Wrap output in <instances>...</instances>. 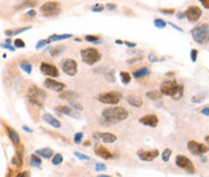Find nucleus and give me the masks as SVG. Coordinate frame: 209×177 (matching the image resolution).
I'll return each mask as SVG.
<instances>
[{
  "mask_svg": "<svg viewBox=\"0 0 209 177\" xmlns=\"http://www.w3.org/2000/svg\"><path fill=\"white\" fill-rule=\"evenodd\" d=\"M161 96H162L161 92H159V91H156V90H152V91L146 92V97L150 98V100H159Z\"/></svg>",
  "mask_w": 209,
  "mask_h": 177,
  "instance_id": "nucleus-31",
  "label": "nucleus"
},
{
  "mask_svg": "<svg viewBox=\"0 0 209 177\" xmlns=\"http://www.w3.org/2000/svg\"><path fill=\"white\" fill-rule=\"evenodd\" d=\"M140 59H143V56H139V57H137V58L131 59V61H128V63H133V62H135V61H140Z\"/></svg>",
  "mask_w": 209,
  "mask_h": 177,
  "instance_id": "nucleus-56",
  "label": "nucleus"
},
{
  "mask_svg": "<svg viewBox=\"0 0 209 177\" xmlns=\"http://www.w3.org/2000/svg\"><path fill=\"white\" fill-rule=\"evenodd\" d=\"M35 154L39 155V157L45 158V159H50V158L53 157V151L50 149V148H42V149H38L35 152Z\"/></svg>",
  "mask_w": 209,
  "mask_h": 177,
  "instance_id": "nucleus-21",
  "label": "nucleus"
},
{
  "mask_svg": "<svg viewBox=\"0 0 209 177\" xmlns=\"http://www.w3.org/2000/svg\"><path fill=\"white\" fill-rule=\"evenodd\" d=\"M127 102H128L131 106L137 107V108H139V107L143 106V100L140 97H138V96H129V97H127Z\"/></svg>",
  "mask_w": 209,
  "mask_h": 177,
  "instance_id": "nucleus-24",
  "label": "nucleus"
},
{
  "mask_svg": "<svg viewBox=\"0 0 209 177\" xmlns=\"http://www.w3.org/2000/svg\"><path fill=\"white\" fill-rule=\"evenodd\" d=\"M75 157H77V158H79V159H81V160L90 161V157H87V155H85V154H82V153L75 152Z\"/></svg>",
  "mask_w": 209,
  "mask_h": 177,
  "instance_id": "nucleus-41",
  "label": "nucleus"
},
{
  "mask_svg": "<svg viewBox=\"0 0 209 177\" xmlns=\"http://www.w3.org/2000/svg\"><path fill=\"white\" fill-rule=\"evenodd\" d=\"M42 119H44V120H45L47 124H50L51 126L57 127V129H59V127H60V121H59L57 118L52 117L51 114H44V115H42Z\"/></svg>",
  "mask_w": 209,
  "mask_h": 177,
  "instance_id": "nucleus-19",
  "label": "nucleus"
},
{
  "mask_svg": "<svg viewBox=\"0 0 209 177\" xmlns=\"http://www.w3.org/2000/svg\"><path fill=\"white\" fill-rule=\"evenodd\" d=\"M187 149L190 151L191 154L198 155V157L208 152V147H207V146L198 143V142H196V141H189V142H187Z\"/></svg>",
  "mask_w": 209,
  "mask_h": 177,
  "instance_id": "nucleus-10",
  "label": "nucleus"
},
{
  "mask_svg": "<svg viewBox=\"0 0 209 177\" xmlns=\"http://www.w3.org/2000/svg\"><path fill=\"white\" fill-rule=\"evenodd\" d=\"M27 16H28V17H34V16H36V11H35V10H29V11L27 12Z\"/></svg>",
  "mask_w": 209,
  "mask_h": 177,
  "instance_id": "nucleus-52",
  "label": "nucleus"
},
{
  "mask_svg": "<svg viewBox=\"0 0 209 177\" xmlns=\"http://www.w3.org/2000/svg\"><path fill=\"white\" fill-rule=\"evenodd\" d=\"M22 129H23L24 131H27V132H32V130H30L29 127H27V126H22Z\"/></svg>",
  "mask_w": 209,
  "mask_h": 177,
  "instance_id": "nucleus-58",
  "label": "nucleus"
},
{
  "mask_svg": "<svg viewBox=\"0 0 209 177\" xmlns=\"http://www.w3.org/2000/svg\"><path fill=\"white\" fill-rule=\"evenodd\" d=\"M201 16H202V10L198 8V6H195V5L189 6L187 10L185 11V17H186L190 22H196V21H198Z\"/></svg>",
  "mask_w": 209,
  "mask_h": 177,
  "instance_id": "nucleus-11",
  "label": "nucleus"
},
{
  "mask_svg": "<svg viewBox=\"0 0 209 177\" xmlns=\"http://www.w3.org/2000/svg\"><path fill=\"white\" fill-rule=\"evenodd\" d=\"M94 153L98 157L103 158V159H112V154L109 152L105 147H103V146H96L94 147Z\"/></svg>",
  "mask_w": 209,
  "mask_h": 177,
  "instance_id": "nucleus-18",
  "label": "nucleus"
},
{
  "mask_svg": "<svg viewBox=\"0 0 209 177\" xmlns=\"http://www.w3.org/2000/svg\"><path fill=\"white\" fill-rule=\"evenodd\" d=\"M60 69L67 75L74 76L77 73V63H76L75 59L73 58H64L60 63Z\"/></svg>",
  "mask_w": 209,
  "mask_h": 177,
  "instance_id": "nucleus-8",
  "label": "nucleus"
},
{
  "mask_svg": "<svg viewBox=\"0 0 209 177\" xmlns=\"http://www.w3.org/2000/svg\"><path fill=\"white\" fill-rule=\"evenodd\" d=\"M30 176V174L28 172V171H23V172H21V174H18L16 177H29Z\"/></svg>",
  "mask_w": 209,
  "mask_h": 177,
  "instance_id": "nucleus-51",
  "label": "nucleus"
},
{
  "mask_svg": "<svg viewBox=\"0 0 209 177\" xmlns=\"http://www.w3.org/2000/svg\"><path fill=\"white\" fill-rule=\"evenodd\" d=\"M104 5L103 4H96V5H93L92 8H91V10H92L93 12H102L103 10H104Z\"/></svg>",
  "mask_w": 209,
  "mask_h": 177,
  "instance_id": "nucleus-36",
  "label": "nucleus"
},
{
  "mask_svg": "<svg viewBox=\"0 0 209 177\" xmlns=\"http://www.w3.org/2000/svg\"><path fill=\"white\" fill-rule=\"evenodd\" d=\"M96 170H97V171H104V170H107V166H105L104 164H101V163H99V164L96 165Z\"/></svg>",
  "mask_w": 209,
  "mask_h": 177,
  "instance_id": "nucleus-46",
  "label": "nucleus"
},
{
  "mask_svg": "<svg viewBox=\"0 0 209 177\" xmlns=\"http://www.w3.org/2000/svg\"><path fill=\"white\" fill-rule=\"evenodd\" d=\"M59 98L74 101V100H77V98H79V95H77L75 91H63V92L59 95Z\"/></svg>",
  "mask_w": 209,
  "mask_h": 177,
  "instance_id": "nucleus-20",
  "label": "nucleus"
},
{
  "mask_svg": "<svg viewBox=\"0 0 209 177\" xmlns=\"http://www.w3.org/2000/svg\"><path fill=\"white\" fill-rule=\"evenodd\" d=\"M139 121L142 123L143 125H146V126L150 127H156L159 124V118L155 115V114H148V115H144L139 119Z\"/></svg>",
  "mask_w": 209,
  "mask_h": 177,
  "instance_id": "nucleus-16",
  "label": "nucleus"
},
{
  "mask_svg": "<svg viewBox=\"0 0 209 177\" xmlns=\"http://www.w3.org/2000/svg\"><path fill=\"white\" fill-rule=\"evenodd\" d=\"M170 155H172V151L167 148V149H165L163 153H162V160L163 161H168L169 160V158H170Z\"/></svg>",
  "mask_w": 209,
  "mask_h": 177,
  "instance_id": "nucleus-35",
  "label": "nucleus"
},
{
  "mask_svg": "<svg viewBox=\"0 0 209 177\" xmlns=\"http://www.w3.org/2000/svg\"><path fill=\"white\" fill-rule=\"evenodd\" d=\"M125 44L128 46V47H135L137 46V44H134V42H129V41H125Z\"/></svg>",
  "mask_w": 209,
  "mask_h": 177,
  "instance_id": "nucleus-54",
  "label": "nucleus"
},
{
  "mask_svg": "<svg viewBox=\"0 0 209 177\" xmlns=\"http://www.w3.org/2000/svg\"><path fill=\"white\" fill-rule=\"evenodd\" d=\"M30 164H32V166H34V168H39V166H41V159L36 154H33L30 157Z\"/></svg>",
  "mask_w": 209,
  "mask_h": 177,
  "instance_id": "nucleus-29",
  "label": "nucleus"
},
{
  "mask_svg": "<svg viewBox=\"0 0 209 177\" xmlns=\"http://www.w3.org/2000/svg\"><path fill=\"white\" fill-rule=\"evenodd\" d=\"M93 137L96 140H101L104 143H114L117 141L116 135L114 134H110V132H94Z\"/></svg>",
  "mask_w": 209,
  "mask_h": 177,
  "instance_id": "nucleus-14",
  "label": "nucleus"
},
{
  "mask_svg": "<svg viewBox=\"0 0 209 177\" xmlns=\"http://www.w3.org/2000/svg\"><path fill=\"white\" fill-rule=\"evenodd\" d=\"M122 95L117 91H110V92H103L97 96V100L104 104H117L121 101Z\"/></svg>",
  "mask_w": 209,
  "mask_h": 177,
  "instance_id": "nucleus-6",
  "label": "nucleus"
},
{
  "mask_svg": "<svg viewBox=\"0 0 209 177\" xmlns=\"http://www.w3.org/2000/svg\"><path fill=\"white\" fill-rule=\"evenodd\" d=\"M19 68L23 69L25 73H28V74H30V73H32V69H33L30 62H28V61H22V62L19 63Z\"/></svg>",
  "mask_w": 209,
  "mask_h": 177,
  "instance_id": "nucleus-26",
  "label": "nucleus"
},
{
  "mask_svg": "<svg viewBox=\"0 0 209 177\" xmlns=\"http://www.w3.org/2000/svg\"><path fill=\"white\" fill-rule=\"evenodd\" d=\"M46 44H47V41H46V40H40V41L36 44V46H35V47H36V50H40V49H41V47H44Z\"/></svg>",
  "mask_w": 209,
  "mask_h": 177,
  "instance_id": "nucleus-44",
  "label": "nucleus"
},
{
  "mask_svg": "<svg viewBox=\"0 0 209 177\" xmlns=\"http://www.w3.org/2000/svg\"><path fill=\"white\" fill-rule=\"evenodd\" d=\"M159 151L157 149H152V151H139L138 152V157H139V159L143 161H152L155 158H157L159 157Z\"/></svg>",
  "mask_w": 209,
  "mask_h": 177,
  "instance_id": "nucleus-15",
  "label": "nucleus"
},
{
  "mask_svg": "<svg viewBox=\"0 0 209 177\" xmlns=\"http://www.w3.org/2000/svg\"><path fill=\"white\" fill-rule=\"evenodd\" d=\"M191 35H192L193 40L197 44H204L208 41L209 38V25L208 23L204 25H200L197 27H195L191 30Z\"/></svg>",
  "mask_w": 209,
  "mask_h": 177,
  "instance_id": "nucleus-4",
  "label": "nucleus"
},
{
  "mask_svg": "<svg viewBox=\"0 0 209 177\" xmlns=\"http://www.w3.org/2000/svg\"><path fill=\"white\" fill-rule=\"evenodd\" d=\"M62 161H63L62 154H56V155L52 157V164L53 165H59V164H62Z\"/></svg>",
  "mask_w": 209,
  "mask_h": 177,
  "instance_id": "nucleus-34",
  "label": "nucleus"
},
{
  "mask_svg": "<svg viewBox=\"0 0 209 177\" xmlns=\"http://www.w3.org/2000/svg\"><path fill=\"white\" fill-rule=\"evenodd\" d=\"M202 113L206 115V117H208L209 115V109H208V107H204L203 109H202Z\"/></svg>",
  "mask_w": 209,
  "mask_h": 177,
  "instance_id": "nucleus-53",
  "label": "nucleus"
},
{
  "mask_svg": "<svg viewBox=\"0 0 209 177\" xmlns=\"http://www.w3.org/2000/svg\"><path fill=\"white\" fill-rule=\"evenodd\" d=\"M102 115L109 124H117L128 118V112L123 107H111L105 108L102 112Z\"/></svg>",
  "mask_w": 209,
  "mask_h": 177,
  "instance_id": "nucleus-1",
  "label": "nucleus"
},
{
  "mask_svg": "<svg viewBox=\"0 0 209 177\" xmlns=\"http://www.w3.org/2000/svg\"><path fill=\"white\" fill-rule=\"evenodd\" d=\"M120 78H121L122 84L127 85L131 83V74L127 73V72H121V73H120Z\"/></svg>",
  "mask_w": 209,
  "mask_h": 177,
  "instance_id": "nucleus-30",
  "label": "nucleus"
},
{
  "mask_svg": "<svg viewBox=\"0 0 209 177\" xmlns=\"http://www.w3.org/2000/svg\"><path fill=\"white\" fill-rule=\"evenodd\" d=\"M85 40L88 42H94V44H99L101 41V39L98 38V36H96V35H86L85 36Z\"/></svg>",
  "mask_w": 209,
  "mask_h": 177,
  "instance_id": "nucleus-32",
  "label": "nucleus"
},
{
  "mask_svg": "<svg viewBox=\"0 0 209 177\" xmlns=\"http://www.w3.org/2000/svg\"><path fill=\"white\" fill-rule=\"evenodd\" d=\"M40 11L45 16H55L60 12V4L58 1H46L40 6Z\"/></svg>",
  "mask_w": 209,
  "mask_h": 177,
  "instance_id": "nucleus-7",
  "label": "nucleus"
},
{
  "mask_svg": "<svg viewBox=\"0 0 209 177\" xmlns=\"http://www.w3.org/2000/svg\"><path fill=\"white\" fill-rule=\"evenodd\" d=\"M32 27H23V28H18V29H15V30H6L5 34L8 35V36H12V35H17V34L22 33V32H25V30H28V29H30Z\"/></svg>",
  "mask_w": 209,
  "mask_h": 177,
  "instance_id": "nucleus-27",
  "label": "nucleus"
},
{
  "mask_svg": "<svg viewBox=\"0 0 209 177\" xmlns=\"http://www.w3.org/2000/svg\"><path fill=\"white\" fill-rule=\"evenodd\" d=\"M44 85H45L46 89H50L51 91H55V92H60V91H63L65 89V84L56 81L53 79H46L44 81Z\"/></svg>",
  "mask_w": 209,
  "mask_h": 177,
  "instance_id": "nucleus-13",
  "label": "nucleus"
},
{
  "mask_svg": "<svg viewBox=\"0 0 209 177\" xmlns=\"http://www.w3.org/2000/svg\"><path fill=\"white\" fill-rule=\"evenodd\" d=\"M105 8H108V10H111V11H114V10H116L117 6L115 5V4H107V6Z\"/></svg>",
  "mask_w": 209,
  "mask_h": 177,
  "instance_id": "nucleus-50",
  "label": "nucleus"
},
{
  "mask_svg": "<svg viewBox=\"0 0 209 177\" xmlns=\"http://www.w3.org/2000/svg\"><path fill=\"white\" fill-rule=\"evenodd\" d=\"M25 46V44H24V41L22 40V39H16L15 40V49H23Z\"/></svg>",
  "mask_w": 209,
  "mask_h": 177,
  "instance_id": "nucleus-37",
  "label": "nucleus"
},
{
  "mask_svg": "<svg viewBox=\"0 0 209 177\" xmlns=\"http://www.w3.org/2000/svg\"><path fill=\"white\" fill-rule=\"evenodd\" d=\"M40 70H41L42 74L50 76V78H57L59 75V70L57 69V67L53 66V64H50V63H46V62L41 63Z\"/></svg>",
  "mask_w": 209,
  "mask_h": 177,
  "instance_id": "nucleus-12",
  "label": "nucleus"
},
{
  "mask_svg": "<svg viewBox=\"0 0 209 177\" xmlns=\"http://www.w3.org/2000/svg\"><path fill=\"white\" fill-rule=\"evenodd\" d=\"M99 177H111V176H107V175H101Z\"/></svg>",
  "mask_w": 209,
  "mask_h": 177,
  "instance_id": "nucleus-60",
  "label": "nucleus"
},
{
  "mask_svg": "<svg viewBox=\"0 0 209 177\" xmlns=\"http://www.w3.org/2000/svg\"><path fill=\"white\" fill-rule=\"evenodd\" d=\"M56 112L58 113L59 115H60V114H64V115H69V117L75 118V119L80 118V114L76 113L75 110L73 109V108H70L69 106H60V107H57V108H56Z\"/></svg>",
  "mask_w": 209,
  "mask_h": 177,
  "instance_id": "nucleus-17",
  "label": "nucleus"
},
{
  "mask_svg": "<svg viewBox=\"0 0 209 177\" xmlns=\"http://www.w3.org/2000/svg\"><path fill=\"white\" fill-rule=\"evenodd\" d=\"M82 137H84V134H82V132H77L75 135V137H74V142H75L76 144H79L82 141Z\"/></svg>",
  "mask_w": 209,
  "mask_h": 177,
  "instance_id": "nucleus-40",
  "label": "nucleus"
},
{
  "mask_svg": "<svg viewBox=\"0 0 209 177\" xmlns=\"http://www.w3.org/2000/svg\"><path fill=\"white\" fill-rule=\"evenodd\" d=\"M198 1H201V4L204 6V8H209V0H198Z\"/></svg>",
  "mask_w": 209,
  "mask_h": 177,
  "instance_id": "nucleus-49",
  "label": "nucleus"
},
{
  "mask_svg": "<svg viewBox=\"0 0 209 177\" xmlns=\"http://www.w3.org/2000/svg\"><path fill=\"white\" fill-rule=\"evenodd\" d=\"M175 164L178 168L185 170V171H187L190 174L195 172V166H193L192 161L190 160L189 158L184 157V155H178L175 158Z\"/></svg>",
  "mask_w": 209,
  "mask_h": 177,
  "instance_id": "nucleus-9",
  "label": "nucleus"
},
{
  "mask_svg": "<svg viewBox=\"0 0 209 177\" xmlns=\"http://www.w3.org/2000/svg\"><path fill=\"white\" fill-rule=\"evenodd\" d=\"M65 50V46H57V47H53V49H51L50 50V53L53 56V57H57L59 56L60 53H63Z\"/></svg>",
  "mask_w": 209,
  "mask_h": 177,
  "instance_id": "nucleus-28",
  "label": "nucleus"
},
{
  "mask_svg": "<svg viewBox=\"0 0 209 177\" xmlns=\"http://www.w3.org/2000/svg\"><path fill=\"white\" fill-rule=\"evenodd\" d=\"M11 163L15 165V166H22V159H21V157H15Z\"/></svg>",
  "mask_w": 209,
  "mask_h": 177,
  "instance_id": "nucleus-38",
  "label": "nucleus"
},
{
  "mask_svg": "<svg viewBox=\"0 0 209 177\" xmlns=\"http://www.w3.org/2000/svg\"><path fill=\"white\" fill-rule=\"evenodd\" d=\"M154 25H155V27L162 29V28H166L167 23H166V21H163V19H161V18H156V19H154Z\"/></svg>",
  "mask_w": 209,
  "mask_h": 177,
  "instance_id": "nucleus-33",
  "label": "nucleus"
},
{
  "mask_svg": "<svg viewBox=\"0 0 209 177\" xmlns=\"http://www.w3.org/2000/svg\"><path fill=\"white\" fill-rule=\"evenodd\" d=\"M197 55H198V51L196 50V49H192V50H191V61H192V62H196Z\"/></svg>",
  "mask_w": 209,
  "mask_h": 177,
  "instance_id": "nucleus-43",
  "label": "nucleus"
},
{
  "mask_svg": "<svg viewBox=\"0 0 209 177\" xmlns=\"http://www.w3.org/2000/svg\"><path fill=\"white\" fill-rule=\"evenodd\" d=\"M69 104H70L71 107H74V109L82 110V106H81L80 103H77V102H75V101H69Z\"/></svg>",
  "mask_w": 209,
  "mask_h": 177,
  "instance_id": "nucleus-39",
  "label": "nucleus"
},
{
  "mask_svg": "<svg viewBox=\"0 0 209 177\" xmlns=\"http://www.w3.org/2000/svg\"><path fill=\"white\" fill-rule=\"evenodd\" d=\"M8 134L10 136V138H11V141L13 142L15 144H18L21 142V138H19V135L17 134L16 131L13 130V129H11V127H8Z\"/></svg>",
  "mask_w": 209,
  "mask_h": 177,
  "instance_id": "nucleus-25",
  "label": "nucleus"
},
{
  "mask_svg": "<svg viewBox=\"0 0 209 177\" xmlns=\"http://www.w3.org/2000/svg\"><path fill=\"white\" fill-rule=\"evenodd\" d=\"M81 53V58L86 64L88 66H93L96 63H98L102 59V53L97 49L94 47H87V49H82L80 51Z\"/></svg>",
  "mask_w": 209,
  "mask_h": 177,
  "instance_id": "nucleus-3",
  "label": "nucleus"
},
{
  "mask_svg": "<svg viewBox=\"0 0 209 177\" xmlns=\"http://www.w3.org/2000/svg\"><path fill=\"white\" fill-rule=\"evenodd\" d=\"M1 47H5V49H8V50H10V51L16 50V49H15V46H11L10 44H1Z\"/></svg>",
  "mask_w": 209,
  "mask_h": 177,
  "instance_id": "nucleus-47",
  "label": "nucleus"
},
{
  "mask_svg": "<svg viewBox=\"0 0 209 177\" xmlns=\"http://www.w3.org/2000/svg\"><path fill=\"white\" fill-rule=\"evenodd\" d=\"M149 74H150V69L148 67H142L137 69L135 72H133V76L135 79H140V78H144V76L149 75Z\"/></svg>",
  "mask_w": 209,
  "mask_h": 177,
  "instance_id": "nucleus-22",
  "label": "nucleus"
},
{
  "mask_svg": "<svg viewBox=\"0 0 209 177\" xmlns=\"http://www.w3.org/2000/svg\"><path fill=\"white\" fill-rule=\"evenodd\" d=\"M176 17H178L179 19L184 18V17H185V12H178V14H176Z\"/></svg>",
  "mask_w": 209,
  "mask_h": 177,
  "instance_id": "nucleus-55",
  "label": "nucleus"
},
{
  "mask_svg": "<svg viewBox=\"0 0 209 177\" xmlns=\"http://www.w3.org/2000/svg\"><path fill=\"white\" fill-rule=\"evenodd\" d=\"M73 38L71 34H62V35H58V34H52L49 36V39L46 40L47 42L50 41H58V40H64V39H70Z\"/></svg>",
  "mask_w": 209,
  "mask_h": 177,
  "instance_id": "nucleus-23",
  "label": "nucleus"
},
{
  "mask_svg": "<svg viewBox=\"0 0 209 177\" xmlns=\"http://www.w3.org/2000/svg\"><path fill=\"white\" fill-rule=\"evenodd\" d=\"M170 25H172L173 28H175L176 30H179V32H183V29H181L180 27H178V25H174V23H170Z\"/></svg>",
  "mask_w": 209,
  "mask_h": 177,
  "instance_id": "nucleus-57",
  "label": "nucleus"
},
{
  "mask_svg": "<svg viewBox=\"0 0 209 177\" xmlns=\"http://www.w3.org/2000/svg\"><path fill=\"white\" fill-rule=\"evenodd\" d=\"M5 44H11V39L8 38V39H6V41H5Z\"/></svg>",
  "mask_w": 209,
  "mask_h": 177,
  "instance_id": "nucleus-59",
  "label": "nucleus"
},
{
  "mask_svg": "<svg viewBox=\"0 0 209 177\" xmlns=\"http://www.w3.org/2000/svg\"><path fill=\"white\" fill-rule=\"evenodd\" d=\"M159 11H161L162 14H167V15H173L175 10H174V8H161Z\"/></svg>",
  "mask_w": 209,
  "mask_h": 177,
  "instance_id": "nucleus-42",
  "label": "nucleus"
},
{
  "mask_svg": "<svg viewBox=\"0 0 209 177\" xmlns=\"http://www.w3.org/2000/svg\"><path fill=\"white\" fill-rule=\"evenodd\" d=\"M107 78H110V79H109V81H111V83H114V81H115V80H114V79H115V78H114V69H111V70H110V74H107Z\"/></svg>",
  "mask_w": 209,
  "mask_h": 177,
  "instance_id": "nucleus-48",
  "label": "nucleus"
},
{
  "mask_svg": "<svg viewBox=\"0 0 209 177\" xmlns=\"http://www.w3.org/2000/svg\"><path fill=\"white\" fill-rule=\"evenodd\" d=\"M28 97H29V101L32 102L33 104L42 107V104H44V102L46 100L47 95L41 89H39L36 86H30L29 90H28Z\"/></svg>",
  "mask_w": 209,
  "mask_h": 177,
  "instance_id": "nucleus-5",
  "label": "nucleus"
},
{
  "mask_svg": "<svg viewBox=\"0 0 209 177\" xmlns=\"http://www.w3.org/2000/svg\"><path fill=\"white\" fill-rule=\"evenodd\" d=\"M183 86L178 85L175 81V79L172 80H166L163 81L161 86H159V92L161 95H166V96H170L173 97V100H180L183 96Z\"/></svg>",
  "mask_w": 209,
  "mask_h": 177,
  "instance_id": "nucleus-2",
  "label": "nucleus"
},
{
  "mask_svg": "<svg viewBox=\"0 0 209 177\" xmlns=\"http://www.w3.org/2000/svg\"><path fill=\"white\" fill-rule=\"evenodd\" d=\"M148 59L150 61V62H159V61H161V59H159L154 53H150L149 56H148Z\"/></svg>",
  "mask_w": 209,
  "mask_h": 177,
  "instance_id": "nucleus-45",
  "label": "nucleus"
}]
</instances>
